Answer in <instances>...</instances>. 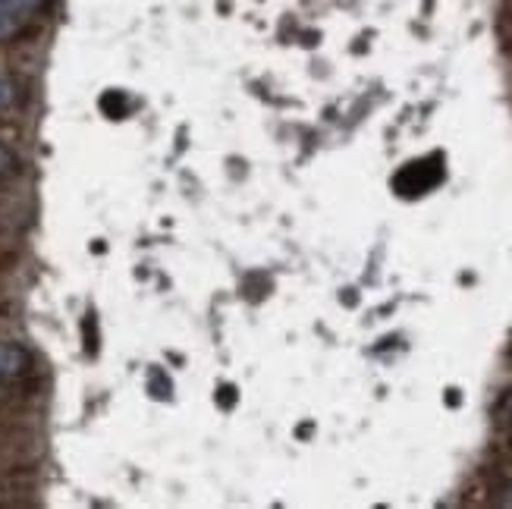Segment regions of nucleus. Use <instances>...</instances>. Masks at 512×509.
Listing matches in <instances>:
<instances>
[{
	"label": "nucleus",
	"instance_id": "20e7f679",
	"mask_svg": "<svg viewBox=\"0 0 512 509\" xmlns=\"http://www.w3.org/2000/svg\"><path fill=\"white\" fill-rule=\"evenodd\" d=\"M13 95H16V92H13V85H10L4 76H0V110L13 104Z\"/></svg>",
	"mask_w": 512,
	"mask_h": 509
},
{
	"label": "nucleus",
	"instance_id": "f03ea898",
	"mask_svg": "<svg viewBox=\"0 0 512 509\" xmlns=\"http://www.w3.org/2000/svg\"><path fill=\"white\" fill-rule=\"evenodd\" d=\"M16 29H19V19L7 16V13H0V41L10 38V35H16Z\"/></svg>",
	"mask_w": 512,
	"mask_h": 509
},
{
	"label": "nucleus",
	"instance_id": "f257e3e1",
	"mask_svg": "<svg viewBox=\"0 0 512 509\" xmlns=\"http://www.w3.org/2000/svg\"><path fill=\"white\" fill-rule=\"evenodd\" d=\"M26 368H29V352L10 340H0V381L19 378V374H26Z\"/></svg>",
	"mask_w": 512,
	"mask_h": 509
},
{
	"label": "nucleus",
	"instance_id": "7ed1b4c3",
	"mask_svg": "<svg viewBox=\"0 0 512 509\" xmlns=\"http://www.w3.org/2000/svg\"><path fill=\"white\" fill-rule=\"evenodd\" d=\"M13 167H16V161H13V154L0 145V180H4L7 173H13Z\"/></svg>",
	"mask_w": 512,
	"mask_h": 509
}]
</instances>
